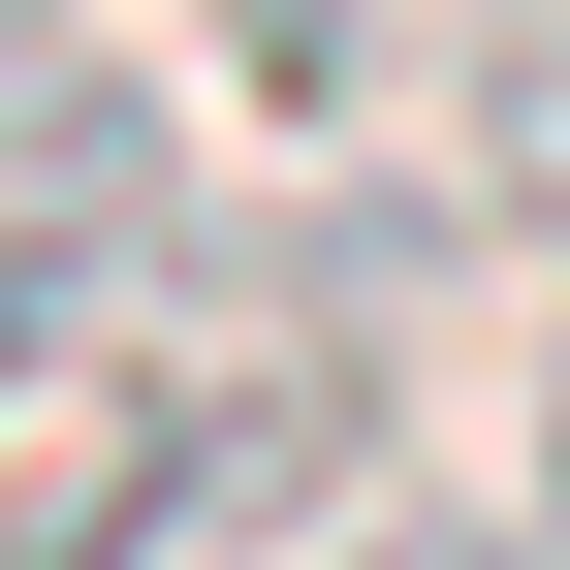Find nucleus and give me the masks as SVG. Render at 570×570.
Instances as JSON below:
<instances>
[{"instance_id": "obj_1", "label": "nucleus", "mask_w": 570, "mask_h": 570, "mask_svg": "<svg viewBox=\"0 0 570 570\" xmlns=\"http://www.w3.org/2000/svg\"><path fill=\"white\" fill-rule=\"evenodd\" d=\"M63 444L96 475H63L0 570H285V508L348 475V348H190V381H96Z\"/></svg>"}, {"instance_id": "obj_2", "label": "nucleus", "mask_w": 570, "mask_h": 570, "mask_svg": "<svg viewBox=\"0 0 570 570\" xmlns=\"http://www.w3.org/2000/svg\"><path fill=\"white\" fill-rule=\"evenodd\" d=\"M127 317H159V159H0V444H63Z\"/></svg>"}, {"instance_id": "obj_3", "label": "nucleus", "mask_w": 570, "mask_h": 570, "mask_svg": "<svg viewBox=\"0 0 570 570\" xmlns=\"http://www.w3.org/2000/svg\"><path fill=\"white\" fill-rule=\"evenodd\" d=\"M190 32H223V63H254L285 127H348V96H381L412 32H444V0H190Z\"/></svg>"}, {"instance_id": "obj_4", "label": "nucleus", "mask_w": 570, "mask_h": 570, "mask_svg": "<svg viewBox=\"0 0 570 570\" xmlns=\"http://www.w3.org/2000/svg\"><path fill=\"white\" fill-rule=\"evenodd\" d=\"M508 190H539V223H570V32H539V96H508Z\"/></svg>"}, {"instance_id": "obj_5", "label": "nucleus", "mask_w": 570, "mask_h": 570, "mask_svg": "<svg viewBox=\"0 0 570 570\" xmlns=\"http://www.w3.org/2000/svg\"><path fill=\"white\" fill-rule=\"evenodd\" d=\"M348 570H508V539H444V508H412V539H348Z\"/></svg>"}]
</instances>
